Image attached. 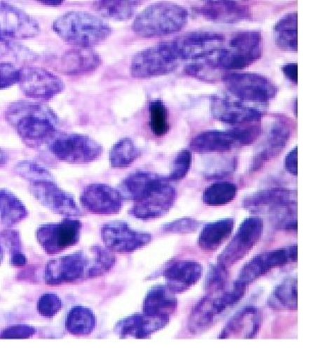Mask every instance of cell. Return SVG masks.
<instances>
[{"instance_id": "cell-1", "label": "cell", "mask_w": 316, "mask_h": 359, "mask_svg": "<svg viewBox=\"0 0 316 359\" xmlns=\"http://www.w3.org/2000/svg\"><path fill=\"white\" fill-rule=\"evenodd\" d=\"M116 264L111 250L100 246H92L88 250L50 260L44 271L47 285H62L78 280L99 278L109 273Z\"/></svg>"}, {"instance_id": "cell-2", "label": "cell", "mask_w": 316, "mask_h": 359, "mask_svg": "<svg viewBox=\"0 0 316 359\" xmlns=\"http://www.w3.org/2000/svg\"><path fill=\"white\" fill-rule=\"evenodd\" d=\"M6 118L22 140L30 147L47 143L57 134V114L42 103L13 102L6 109Z\"/></svg>"}, {"instance_id": "cell-3", "label": "cell", "mask_w": 316, "mask_h": 359, "mask_svg": "<svg viewBox=\"0 0 316 359\" xmlns=\"http://www.w3.org/2000/svg\"><path fill=\"white\" fill-rule=\"evenodd\" d=\"M250 212L270 215L279 230H297V192L287 189H268L253 193L243 201Z\"/></svg>"}, {"instance_id": "cell-4", "label": "cell", "mask_w": 316, "mask_h": 359, "mask_svg": "<svg viewBox=\"0 0 316 359\" xmlns=\"http://www.w3.org/2000/svg\"><path fill=\"white\" fill-rule=\"evenodd\" d=\"M53 30L68 43L87 48L102 43L113 31L102 19L85 11L62 15L53 22Z\"/></svg>"}, {"instance_id": "cell-5", "label": "cell", "mask_w": 316, "mask_h": 359, "mask_svg": "<svg viewBox=\"0 0 316 359\" xmlns=\"http://www.w3.org/2000/svg\"><path fill=\"white\" fill-rule=\"evenodd\" d=\"M189 13L174 2H156L137 15L134 32L143 38L161 37L180 32L187 25Z\"/></svg>"}, {"instance_id": "cell-6", "label": "cell", "mask_w": 316, "mask_h": 359, "mask_svg": "<svg viewBox=\"0 0 316 359\" xmlns=\"http://www.w3.org/2000/svg\"><path fill=\"white\" fill-rule=\"evenodd\" d=\"M246 287L235 280L230 288L207 293L193 309L188 320L190 333L200 335L214 327L226 311L234 307L245 295Z\"/></svg>"}, {"instance_id": "cell-7", "label": "cell", "mask_w": 316, "mask_h": 359, "mask_svg": "<svg viewBox=\"0 0 316 359\" xmlns=\"http://www.w3.org/2000/svg\"><path fill=\"white\" fill-rule=\"evenodd\" d=\"M262 55L261 33L245 31L232 36L214 55L208 56L219 72L240 71L254 64Z\"/></svg>"}, {"instance_id": "cell-8", "label": "cell", "mask_w": 316, "mask_h": 359, "mask_svg": "<svg viewBox=\"0 0 316 359\" xmlns=\"http://www.w3.org/2000/svg\"><path fill=\"white\" fill-rule=\"evenodd\" d=\"M259 126L236 128L228 131H205L192 139L190 148L196 154H223L234 148L252 144L260 136Z\"/></svg>"}, {"instance_id": "cell-9", "label": "cell", "mask_w": 316, "mask_h": 359, "mask_svg": "<svg viewBox=\"0 0 316 359\" xmlns=\"http://www.w3.org/2000/svg\"><path fill=\"white\" fill-rule=\"evenodd\" d=\"M47 143L53 156L69 163H92L103 151L102 146L86 135L57 134Z\"/></svg>"}, {"instance_id": "cell-10", "label": "cell", "mask_w": 316, "mask_h": 359, "mask_svg": "<svg viewBox=\"0 0 316 359\" xmlns=\"http://www.w3.org/2000/svg\"><path fill=\"white\" fill-rule=\"evenodd\" d=\"M180 64L169 42H163L137 53L132 60L130 72L136 79L159 77L176 71Z\"/></svg>"}, {"instance_id": "cell-11", "label": "cell", "mask_w": 316, "mask_h": 359, "mask_svg": "<svg viewBox=\"0 0 316 359\" xmlns=\"http://www.w3.org/2000/svg\"><path fill=\"white\" fill-rule=\"evenodd\" d=\"M226 89L245 102L266 103L277 96L279 88L270 79L253 73H228L223 76Z\"/></svg>"}, {"instance_id": "cell-12", "label": "cell", "mask_w": 316, "mask_h": 359, "mask_svg": "<svg viewBox=\"0 0 316 359\" xmlns=\"http://www.w3.org/2000/svg\"><path fill=\"white\" fill-rule=\"evenodd\" d=\"M225 36L214 32L196 31L184 34L169 41L172 53L180 62L198 60L214 55L225 45Z\"/></svg>"}, {"instance_id": "cell-13", "label": "cell", "mask_w": 316, "mask_h": 359, "mask_svg": "<svg viewBox=\"0 0 316 359\" xmlns=\"http://www.w3.org/2000/svg\"><path fill=\"white\" fill-rule=\"evenodd\" d=\"M263 233V221L259 217H247L230 243L217 257V264L228 269L243 259L259 243Z\"/></svg>"}, {"instance_id": "cell-14", "label": "cell", "mask_w": 316, "mask_h": 359, "mask_svg": "<svg viewBox=\"0 0 316 359\" xmlns=\"http://www.w3.org/2000/svg\"><path fill=\"white\" fill-rule=\"evenodd\" d=\"M297 245L266 251L253 257L240 271L237 283L247 287L255 280L270 273L271 269L281 268L297 260Z\"/></svg>"}, {"instance_id": "cell-15", "label": "cell", "mask_w": 316, "mask_h": 359, "mask_svg": "<svg viewBox=\"0 0 316 359\" xmlns=\"http://www.w3.org/2000/svg\"><path fill=\"white\" fill-rule=\"evenodd\" d=\"M82 223L68 219L55 224H42L36 232L38 243L48 255L62 252L79 242Z\"/></svg>"}, {"instance_id": "cell-16", "label": "cell", "mask_w": 316, "mask_h": 359, "mask_svg": "<svg viewBox=\"0 0 316 359\" xmlns=\"http://www.w3.org/2000/svg\"><path fill=\"white\" fill-rule=\"evenodd\" d=\"M100 234L105 247L111 252L118 253L134 252L146 246L152 239L149 233L133 230L129 224L122 221L105 224Z\"/></svg>"}, {"instance_id": "cell-17", "label": "cell", "mask_w": 316, "mask_h": 359, "mask_svg": "<svg viewBox=\"0 0 316 359\" xmlns=\"http://www.w3.org/2000/svg\"><path fill=\"white\" fill-rule=\"evenodd\" d=\"M18 84L29 97L48 100L64 89V83L57 76L44 69L24 67L20 69Z\"/></svg>"}, {"instance_id": "cell-18", "label": "cell", "mask_w": 316, "mask_h": 359, "mask_svg": "<svg viewBox=\"0 0 316 359\" xmlns=\"http://www.w3.org/2000/svg\"><path fill=\"white\" fill-rule=\"evenodd\" d=\"M176 190L165 177L146 196L135 202L130 215L144 221L158 219L170 212L176 201Z\"/></svg>"}, {"instance_id": "cell-19", "label": "cell", "mask_w": 316, "mask_h": 359, "mask_svg": "<svg viewBox=\"0 0 316 359\" xmlns=\"http://www.w3.org/2000/svg\"><path fill=\"white\" fill-rule=\"evenodd\" d=\"M39 32V25L30 15L8 2H0V38L30 39Z\"/></svg>"}, {"instance_id": "cell-20", "label": "cell", "mask_w": 316, "mask_h": 359, "mask_svg": "<svg viewBox=\"0 0 316 359\" xmlns=\"http://www.w3.org/2000/svg\"><path fill=\"white\" fill-rule=\"evenodd\" d=\"M30 191L35 198L51 212L68 217L82 215L74 197L66 191L60 189L55 181L32 183Z\"/></svg>"}, {"instance_id": "cell-21", "label": "cell", "mask_w": 316, "mask_h": 359, "mask_svg": "<svg viewBox=\"0 0 316 359\" xmlns=\"http://www.w3.org/2000/svg\"><path fill=\"white\" fill-rule=\"evenodd\" d=\"M82 205L95 215H116L123 208L120 191L105 184H91L83 191Z\"/></svg>"}, {"instance_id": "cell-22", "label": "cell", "mask_w": 316, "mask_h": 359, "mask_svg": "<svg viewBox=\"0 0 316 359\" xmlns=\"http://www.w3.org/2000/svg\"><path fill=\"white\" fill-rule=\"evenodd\" d=\"M210 112L215 120L228 125L259 122L262 118V112L259 109L217 96L212 97Z\"/></svg>"}, {"instance_id": "cell-23", "label": "cell", "mask_w": 316, "mask_h": 359, "mask_svg": "<svg viewBox=\"0 0 316 359\" xmlns=\"http://www.w3.org/2000/svg\"><path fill=\"white\" fill-rule=\"evenodd\" d=\"M169 323L170 318L135 313L118 320L114 325V331L122 339H146L152 334L160 331Z\"/></svg>"}, {"instance_id": "cell-24", "label": "cell", "mask_w": 316, "mask_h": 359, "mask_svg": "<svg viewBox=\"0 0 316 359\" xmlns=\"http://www.w3.org/2000/svg\"><path fill=\"white\" fill-rule=\"evenodd\" d=\"M261 325V309L244 307L226 323L219 339H253L259 333Z\"/></svg>"}, {"instance_id": "cell-25", "label": "cell", "mask_w": 316, "mask_h": 359, "mask_svg": "<svg viewBox=\"0 0 316 359\" xmlns=\"http://www.w3.org/2000/svg\"><path fill=\"white\" fill-rule=\"evenodd\" d=\"M100 56L87 47L71 49L53 62V67L64 75H82L95 71L102 65Z\"/></svg>"}, {"instance_id": "cell-26", "label": "cell", "mask_w": 316, "mask_h": 359, "mask_svg": "<svg viewBox=\"0 0 316 359\" xmlns=\"http://www.w3.org/2000/svg\"><path fill=\"white\" fill-rule=\"evenodd\" d=\"M203 268L194 260H180L170 264L163 273L167 287L174 293L189 290L202 276Z\"/></svg>"}, {"instance_id": "cell-27", "label": "cell", "mask_w": 316, "mask_h": 359, "mask_svg": "<svg viewBox=\"0 0 316 359\" xmlns=\"http://www.w3.org/2000/svg\"><path fill=\"white\" fill-rule=\"evenodd\" d=\"M198 10L205 19L221 24H235L250 18V11L235 0H212Z\"/></svg>"}, {"instance_id": "cell-28", "label": "cell", "mask_w": 316, "mask_h": 359, "mask_svg": "<svg viewBox=\"0 0 316 359\" xmlns=\"http://www.w3.org/2000/svg\"><path fill=\"white\" fill-rule=\"evenodd\" d=\"M176 293L167 286L156 285L147 292L143 302V313L150 316L170 318L178 309Z\"/></svg>"}, {"instance_id": "cell-29", "label": "cell", "mask_w": 316, "mask_h": 359, "mask_svg": "<svg viewBox=\"0 0 316 359\" xmlns=\"http://www.w3.org/2000/svg\"><path fill=\"white\" fill-rule=\"evenodd\" d=\"M289 137H290V130H289L288 126L282 122L275 123L270 129V135L262 143L259 151L255 154L252 170H259L262 165L268 163L271 158L281 154L282 150L286 146Z\"/></svg>"}, {"instance_id": "cell-30", "label": "cell", "mask_w": 316, "mask_h": 359, "mask_svg": "<svg viewBox=\"0 0 316 359\" xmlns=\"http://www.w3.org/2000/svg\"><path fill=\"white\" fill-rule=\"evenodd\" d=\"M165 177L148 172H135L129 175L121 184L123 198L134 202L141 201L150 191L163 181Z\"/></svg>"}, {"instance_id": "cell-31", "label": "cell", "mask_w": 316, "mask_h": 359, "mask_svg": "<svg viewBox=\"0 0 316 359\" xmlns=\"http://www.w3.org/2000/svg\"><path fill=\"white\" fill-rule=\"evenodd\" d=\"M235 219H221L206 224L198 238V246L204 252L217 251L234 231Z\"/></svg>"}, {"instance_id": "cell-32", "label": "cell", "mask_w": 316, "mask_h": 359, "mask_svg": "<svg viewBox=\"0 0 316 359\" xmlns=\"http://www.w3.org/2000/svg\"><path fill=\"white\" fill-rule=\"evenodd\" d=\"M298 282L296 278H287L280 283L268 298V306L277 311H296L298 309Z\"/></svg>"}, {"instance_id": "cell-33", "label": "cell", "mask_w": 316, "mask_h": 359, "mask_svg": "<svg viewBox=\"0 0 316 359\" xmlns=\"http://www.w3.org/2000/svg\"><path fill=\"white\" fill-rule=\"evenodd\" d=\"M143 0H95L94 8L103 18L125 21L135 15Z\"/></svg>"}, {"instance_id": "cell-34", "label": "cell", "mask_w": 316, "mask_h": 359, "mask_svg": "<svg viewBox=\"0 0 316 359\" xmlns=\"http://www.w3.org/2000/svg\"><path fill=\"white\" fill-rule=\"evenodd\" d=\"M275 41L284 51L296 53L298 49L297 13H290L282 18L273 29Z\"/></svg>"}, {"instance_id": "cell-35", "label": "cell", "mask_w": 316, "mask_h": 359, "mask_svg": "<svg viewBox=\"0 0 316 359\" xmlns=\"http://www.w3.org/2000/svg\"><path fill=\"white\" fill-rule=\"evenodd\" d=\"M28 217L23 202L11 191L0 190V223L11 228Z\"/></svg>"}, {"instance_id": "cell-36", "label": "cell", "mask_w": 316, "mask_h": 359, "mask_svg": "<svg viewBox=\"0 0 316 359\" xmlns=\"http://www.w3.org/2000/svg\"><path fill=\"white\" fill-rule=\"evenodd\" d=\"M96 316L90 309L75 306L67 316L66 329L74 336H88L95 330Z\"/></svg>"}, {"instance_id": "cell-37", "label": "cell", "mask_w": 316, "mask_h": 359, "mask_svg": "<svg viewBox=\"0 0 316 359\" xmlns=\"http://www.w3.org/2000/svg\"><path fill=\"white\" fill-rule=\"evenodd\" d=\"M238 187L231 182H217L204 190L202 201L206 205L224 206L236 198Z\"/></svg>"}, {"instance_id": "cell-38", "label": "cell", "mask_w": 316, "mask_h": 359, "mask_svg": "<svg viewBox=\"0 0 316 359\" xmlns=\"http://www.w3.org/2000/svg\"><path fill=\"white\" fill-rule=\"evenodd\" d=\"M141 150L130 138H123L114 145L109 154V161L114 168L130 167L141 156Z\"/></svg>"}, {"instance_id": "cell-39", "label": "cell", "mask_w": 316, "mask_h": 359, "mask_svg": "<svg viewBox=\"0 0 316 359\" xmlns=\"http://www.w3.org/2000/svg\"><path fill=\"white\" fill-rule=\"evenodd\" d=\"M150 129L156 137H163L169 132V114L165 103L154 100L149 104Z\"/></svg>"}, {"instance_id": "cell-40", "label": "cell", "mask_w": 316, "mask_h": 359, "mask_svg": "<svg viewBox=\"0 0 316 359\" xmlns=\"http://www.w3.org/2000/svg\"><path fill=\"white\" fill-rule=\"evenodd\" d=\"M0 245L10 250L11 262L13 266H26L27 257L22 251L21 236L17 231L6 230L0 233Z\"/></svg>"}, {"instance_id": "cell-41", "label": "cell", "mask_w": 316, "mask_h": 359, "mask_svg": "<svg viewBox=\"0 0 316 359\" xmlns=\"http://www.w3.org/2000/svg\"><path fill=\"white\" fill-rule=\"evenodd\" d=\"M15 172L22 178L32 183L44 181H55L53 175L47 168L33 161H21L15 168Z\"/></svg>"}, {"instance_id": "cell-42", "label": "cell", "mask_w": 316, "mask_h": 359, "mask_svg": "<svg viewBox=\"0 0 316 359\" xmlns=\"http://www.w3.org/2000/svg\"><path fill=\"white\" fill-rule=\"evenodd\" d=\"M192 163V154L190 150L183 149L177 154L172 161V170L169 176L165 177L167 181H181L187 176Z\"/></svg>"}, {"instance_id": "cell-43", "label": "cell", "mask_w": 316, "mask_h": 359, "mask_svg": "<svg viewBox=\"0 0 316 359\" xmlns=\"http://www.w3.org/2000/svg\"><path fill=\"white\" fill-rule=\"evenodd\" d=\"M62 306V300L57 294L49 292L43 294L38 300L37 311L44 318H55L60 313Z\"/></svg>"}, {"instance_id": "cell-44", "label": "cell", "mask_w": 316, "mask_h": 359, "mask_svg": "<svg viewBox=\"0 0 316 359\" xmlns=\"http://www.w3.org/2000/svg\"><path fill=\"white\" fill-rule=\"evenodd\" d=\"M228 284V269L221 266H212L206 277L205 290L207 293L221 291L225 289Z\"/></svg>"}, {"instance_id": "cell-45", "label": "cell", "mask_w": 316, "mask_h": 359, "mask_svg": "<svg viewBox=\"0 0 316 359\" xmlns=\"http://www.w3.org/2000/svg\"><path fill=\"white\" fill-rule=\"evenodd\" d=\"M200 226V222L197 219H192V217H181L172 223L165 224L161 229L163 232L170 233V234L185 235L196 232Z\"/></svg>"}, {"instance_id": "cell-46", "label": "cell", "mask_w": 316, "mask_h": 359, "mask_svg": "<svg viewBox=\"0 0 316 359\" xmlns=\"http://www.w3.org/2000/svg\"><path fill=\"white\" fill-rule=\"evenodd\" d=\"M20 69L11 62H0V90L19 83Z\"/></svg>"}, {"instance_id": "cell-47", "label": "cell", "mask_w": 316, "mask_h": 359, "mask_svg": "<svg viewBox=\"0 0 316 359\" xmlns=\"http://www.w3.org/2000/svg\"><path fill=\"white\" fill-rule=\"evenodd\" d=\"M36 329L29 325H13L0 333V339H27L35 335Z\"/></svg>"}, {"instance_id": "cell-48", "label": "cell", "mask_w": 316, "mask_h": 359, "mask_svg": "<svg viewBox=\"0 0 316 359\" xmlns=\"http://www.w3.org/2000/svg\"><path fill=\"white\" fill-rule=\"evenodd\" d=\"M286 170L293 176L298 175V148L295 147L286 157Z\"/></svg>"}, {"instance_id": "cell-49", "label": "cell", "mask_w": 316, "mask_h": 359, "mask_svg": "<svg viewBox=\"0 0 316 359\" xmlns=\"http://www.w3.org/2000/svg\"><path fill=\"white\" fill-rule=\"evenodd\" d=\"M282 73L291 82L297 84L298 82V65L296 62H290V64L284 65L282 67Z\"/></svg>"}, {"instance_id": "cell-50", "label": "cell", "mask_w": 316, "mask_h": 359, "mask_svg": "<svg viewBox=\"0 0 316 359\" xmlns=\"http://www.w3.org/2000/svg\"><path fill=\"white\" fill-rule=\"evenodd\" d=\"M37 1L48 6H58L64 4V0H37Z\"/></svg>"}, {"instance_id": "cell-51", "label": "cell", "mask_w": 316, "mask_h": 359, "mask_svg": "<svg viewBox=\"0 0 316 359\" xmlns=\"http://www.w3.org/2000/svg\"><path fill=\"white\" fill-rule=\"evenodd\" d=\"M6 161H8V156H6V154H4V151H2V150L0 149V167L4 165Z\"/></svg>"}, {"instance_id": "cell-52", "label": "cell", "mask_w": 316, "mask_h": 359, "mask_svg": "<svg viewBox=\"0 0 316 359\" xmlns=\"http://www.w3.org/2000/svg\"><path fill=\"white\" fill-rule=\"evenodd\" d=\"M4 248L0 245V264H1L2 260H4Z\"/></svg>"}, {"instance_id": "cell-53", "label": "cell", "mask_w": 316, "mask_h": 359, "mask_svg": "<svg viewBox=\"0 0 316 359\" xmlns=\"http://www.w3.org/2000/svg\"><path fill=\"white\" fill-rule=\"evenodd\" d=\"M295 114H297V100L295 101Z\"/></svg>"}, {"instance_id": "cell-54", "label": "cell", "mask_w": 316, "mask_h": 359, "mask_svg": "<svg viewBox=\"0 0 316 359\" xmlns=\"http://www.w3.org/2000/svg\"><path fill=\"white\" fill-rule=\"evenodd\" d=\"M203 1H212V0H203ZM235 1H239V0H235Z\"/></svg>"}]
</instances>
